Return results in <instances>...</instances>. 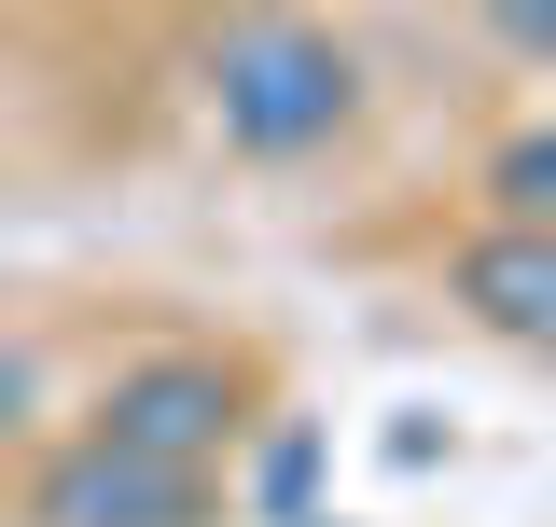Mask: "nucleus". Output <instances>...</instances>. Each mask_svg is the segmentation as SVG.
<instances>
[{"label": "nucleus", "mask_w": 556, "mask_h": 527, "mask_svg": "<svg viewBox=\"0 0 556 527\" xmlns=\"http://www.w3.org/2000/svg\"><path fill=\"white\" fill-rule=\"evenodd\" d=\"M208 126L223 153H251V167H306V153H334L362 126V56H348L320 14H237L195 69Z\"/></svg>", "instance_id": "nucleus-1"}, {"label": "nucleus", "mask_w": 556, "mask_h": 527, "mask_svg": "<svg viewBox=\"0 0 556 527\" xmlns=\"http://www.w3.org/2000/svg\"><path fill=\"white\" fill-rule=\"evenodd\" d=\"M84 430L126 445V459H167V472H223L251 445V375H237L223 347H139L126 375L98 389Z\"/></svg>", "instance_id": "nucleus-2"}, {"label": "nucleus", "mask_w": 556, "mask_h": 527, "mask_svg": "<svg viewBox=\"0 0 556 527\" xmlns=\"http://www.w3.org/2000/svg\"><path fill=\"white\" fill-rule=\"evenodd\" d=\"M14 527H223V472H167V459H126V445L70 430V445L28 459Z\"/></svg>", "instance_id": "nucleus-3"}, {"label": "nucleus", "mask_w": 556, "mask_h": 527, "mask_svg": "<svg viewBox=\"0 0 556 527\" xmlns=\"http://www.w3.org/2000/svg\"><path fill=\"white\" fill-rule=\"evenodd\" d=\"M445 306L473 333H501L515 361H556V236L543 222H486L445 250Z\"/></svg>", "instance_id": "nucleus-4"}, {"label": "nucleus", "mask_w": 556, "mask_h": 527, "mask_svg": "<svg viewBox=\"0 0 556 527\" xmlns=\"http://www.w3.org/2000/svg\"><path fill=\"white\" fill-rule=\"evenodd\" d=\"M486 222H543L556 236V112H529V126L486 153Z\"/></svg>", "instance_id": "nucleus-5"}, {"label": "nucleus", "mask_w": 556, "mask_h": 527, "mask_svg": "<svg viewBox=\"0 0 556 527\" xmlns=\"http://www.w3.org/2000/svg\"><path fill=\"white\" fill-rule=\"evenodd\" d=\"M473 28L501 42V56H529V69H556V0H473Z\"/></svg>", "instance_id": "nucleus-6"}, {"label": "nucleus", "mask_w": 556, "mask_h": 527, "mask_svg": "<svg viewBox=\"0 0 556 527\" xmlns=\"http://www.w3.org/2000/svg\"><path fill=\"white\" fill-rule=\"evenodd\" d=\"M14 445H42V361L0 333V459H14Z\"/></svg>", "instance_id": "nucleus-7"}, {"label": "nucleus", "mask_w": 556, "mask_h": 527, "mask_svg": "<svg viewBox=\"0 0 556 527\" xmlns=\"http://www.w3.org/2000/svg\"><path fill=\"white\" fill-rule=\"evenodd\" d=\"M306 472H320V445H306V430H292V445H278V459H265V514H278V527L306 514Z\"/></svg>", "instance_id": "nucleus-8"}]
</instances>
